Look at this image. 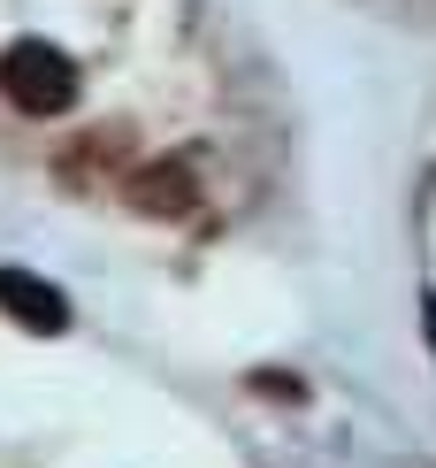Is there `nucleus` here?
<instances>
[{
	"mask_svg": "<svg viewBox=\"0 0 436 468\" xmlns=\"http://www.w3.org/2000/svg\"><path fill=\"white\" fill-rule=\"evenodd\" d=\"M0 92H8L24 115H69L77 108V62L47 38H16L0 54Z\"/></svg>",
	"mask_w": 436,
	"mask_h": 468,
	"instance_id": "nucleus-1",
	"label": "nucleus"
},
{
	"mask_svg": "<svg viewBox=\"0 0 436 468\" xmlns=\"http://www.w3.org/2000/svg\"><path fill=\"white\" fill-rule=\"evenodd\" d=\"M0 307H8L24 330H47V338H54V330H69V300L47 277H31V269H0Z\"/></svg>",
	"mask_w": 436,
	"mask_h": 468,
	"instance_id": "nucleus-2",
	"label": "nucleus"
},
{
	"mask_svg": "<svg viewBox=\"0 0 436 468\" xmlns=\"http://www.w3.org/2000/svg\"><path fill=\"white\" fill-rule=\"evenodd\" d=\"M130 200L146 207V216H184V207L200 200V185H192L184 162H146V169L130 177Z\"/></svg>",
	"mask_w": 436,
	"mask_h": 468,
	"instance_id": "nucleus-3",
	"label": "nucleus"
},
{
	"mask_svg": "<svg viewBox=\"0 0 436 468\" xmlns=\"http://www.w3.org/2000/svg\"><path fill=\"white\" fill-rule=\"evenodd\" d=\"M421 315H429V346H436V292H429V300H421Z\"/></svg>",
	"mask_w": 436,
	"mask_h": 468,
	"instance_id": "nucleus-4",
	"label": "nucleus"
}]
</instances>
